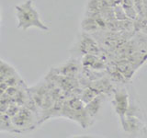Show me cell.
Wrapping results in <instances>:
<instances>
[{"mask_svg":"<svg viewBox=\"0 0 147 138\" xmlns=\"http://www.w3.org/2000/svg\"><path fill=\"white\" fill-rule=\"evenodd\" d=\"M104 7L102 0H89L86 5V11L100 12Z\"/></svg>","mask_w":147,"mask_h":138,"instance_id":"cell-11","label":"cell"},{"mask_svg":"<svg viewBox=\"0 0 147 138\" xmlns=\"http://www.w3.org/2000/svg\"><path fill=\"white\" fill-rule=\"evenodd\" d=\"M98 94H100V93H99L98 90L93 89L92 87L88 86V87H84V89H83L81 94L79 96V98L83 101V103L86 105V104H87L88 102H90V101L93 99L96 96H98Z\"/></svg>","mask_w":147,"mask_h":138,"instance_id":"cell-10","label":"cell"},{"mask_svg":"<svg viewBox=\"0 0 147 138\" xmlns=\"http://www.w3.org/2000/svg\"><path fill=\"white\" fill-rule=\"evenodd\" d=\"M134 7L138 12V15H141V16L144 15L142 0H134Z\"/></svg>","mask_w":147,"mask_h":138,"instance_id":"cell-14","label":"cell"},{"mask_svg":"<svg viewBox=\"0 0 147 138\" xmlns=\"http://www.w3.org/2000/svg\"><path fill=\"white\" fill-rule=\"evenodd\" d=\"M15 16L17 20V28L26 31L31 28H37L40 30L47 31L49 27L41 20L40 13L34 7L32 0H26L16 5Z\"/></svg>","mask_w":147,"mask_h":138,"instance_id":"cell-1","label":"cell"},{"mask_svg":"<svg viewBox=\"0 0 147 138\" xmlns=\"http://www.w3.org/2000/svg\"><path fill=\"white\" fill-rule=\"evenodd\" d=\"M112 1H113L114 5H116V4H121L122 0H112Z\"/></svg>","mask_w":147,"mask_h":138,"instance_id":"cell-18","label":"cell"},{"mask_svg":"<svg viewBox=\"0 0 147 138\" xmlns=\"http://www.w3.org/2000/svg\"><path fill=\"white\" fill-rule=\"evenodd\" d=\"M81 62H82L83 67L93 69V70L101 71V70H103V69L107 68L105 61L102 58L99 57V55H96V54L88 53V54L83 55Z\"/></svg>","mask_w":147,"mask_h":138,"instance_id":"cell-5","label":"cell"},{"mask_svg":"<svg viewBox=\"0 0 147 138\" xmlns=\"http://www.w3.org/2000/svg\"><path fill=\"white\" fill-rule=\"evenodd\" d=\"M74 48H75V53L81 55L88 53L100 55L101 53V50L98 43L87 32L85 31L79 36L77 43H76V46H74Z\"/></svg>","mask_w":147,"mask_h":138,"instance_id":"cell-2","label":"cell"},{"mask_svg":"<svg viewBox=\"0 0 147 138\" xmlns=\"http://www.w3.org/2000/svg\"><path fill=\"white\" fill-rule=\"evenodd\" d=\"M121 5L124 8L133 7H134V0H122Z\"/></svg>","mask_w":147,"mask_h":138,"instance_id":"cell-15","label":"cell"},{"mask_svg":"<svg viewBox=\"0 0 147 138\" xmlns=\"http://www.w3.org/2000/svg\"><path fill=\"white\" fill-rule=\"evenodd\" d=\"M121 123L123 130L131 135H136L144 127L141 121V118L136 116H126Z\"/></svg>","mask_w":147,"mask_h":138,"instance_id":"cell-6","label":"cell"},{"mask_svg":"<svg viewBox=\"0 0 147 138\" xmlns=\"http://www.w3.org/2000/svg\"><path fill=\"white\" fill-rule=\"evenodd\" d=\"M106 96L107 95H105L103 93H100L98 96H96L95 98L90 101V102H88L87 104L85 105L86 112H87V114L89 115L92 120H94V118L99 112V110H100L101 107H102V104L105 100Z\"/></svg>","mask_w":147,"mask_h":138,"instance_id":"cell-7","label":"cell"},{"mask_svg":"<svg viewBox=\"0 0 147 138\" xmlns=\"http://www.w3.org/2000/svg\"><path fill=\"white\" fill-rule=\"evenodd\" d=\"M81 28L83 31L87 32V33H94V32H98V30H101L96 20L87 16H85V18H83L81 22Z\"/></svg>","mask_w":147,"mask_h":138,"instance_id":"cell-9","label":"cell"},{"mask_svg":"<svg viewBox=\"0 0 147 138\" xmlns=\"http://www.w3.org/2000/svg\"><path fill=\"white\" fill-rule=\"evenodd\" d=\"M126 116H136V117L141 118L142 113H141V110H140L139 107L133 102H130V105H129V108H128L127 113H126Z\"/></svg>","mask_w":147,"mask_h":138,"instance_id":"cell-13","label":"cell"},{"mask_svg":"<svg viewBox=\"0 0 147 138\" xmlns=\"http://www.w3.org/2000/svg\"><path fill=\"white\" fill-rule=\"evenodd\" d=\"M144 130H145V132H146V133H147V122H146V124H145V125H144Z\"/></svg>","mask_w":147,"mask_h":138,"instance_id":"cell-19","label":"cell"},{"mask_svg":"<svg viewBox=\"0 0 147 138\" xmlns=\"http://www.w3.org/2000/svg\"><path fill=\"white\" fill-rule=\"evenodd\" d=\"M114 15H115V18L117 20H129L127 17V14L125 12V9L122 7L121 4H116L114 5Z\"/></svg>","mask_w":147,"mask_h":138,"instance_id":"cell-12","label":"cell"},{"mask_svg":"<svg viewBox=\"0 0 147 138\" xmlns=\"http://www.w3.org/2000/svg\"><path fill=\"white\" fill-rule=\"evenodd\" d=\"M142 4H144V15L147 16V0H142Z\"/></svg>","mask_w":147,"mask_h":138,"instance_id":"cell-16","label":"cell"},{"mask_svg":"<svg viewBox=\"0 0 147 138\" xmlns=\"http://www.w3.org/2000/svg\"><path fill=\"white\" fill-rule=\"evenodd\" d=\"M90 87H92L93 89H96L99 93H103L105 95H109L113 94L115 91V87H113L111 81H110L108 77H101L98 80L92 81L90 82Z\"/></svg>","mask_w":147,"mask_h":138,"instance_id":"cell-8","label":"cell"},{"mask_svg":"<svg viewBox=\"0 0 147 138\" xmlns=\"http://www.w3.org/2000/svg\"><path fill=\"white\" fill-rule=\"evenodd\" d=\"M82 68V62H79L76 58H71L65 64H63V66L58 68H55L53 71L57 75L69 77H76V76L79 75Z\"/></svg>","mask_w":147,"mask_h":138,"instance_id":"cell-4","label":"cell"},{"mask_svg":"<svg viewBox=\"0 0 147 138\" xmlns=\"http://www.w3.org/2000/svg\"><path fill=\"white\" fill-rule=\"evenodd\" d=\"M112 105L115 110V112L119 117L121 122H122L126 117V113L130 105L129 101V94L124 89H115L113 93V100Z\"/></svg>","mask_w":147,"mask_h":138,"instance_id":"cell-3","label":"cell"},{"mask_svg":"<svg viewBox=\"0 0 147 138\" xmlns=\"http://www.w3.org/2000/svg\"><path fill=\"white\" fill-rule=\"evenodd\" d=\"M141 32H142V33H144V34H147V24L142 28V30H141Z\"/></svg>","mask_w":147,"mask_h":138,"instance_id":"cell-17","label":"cell"}]
</instances>
